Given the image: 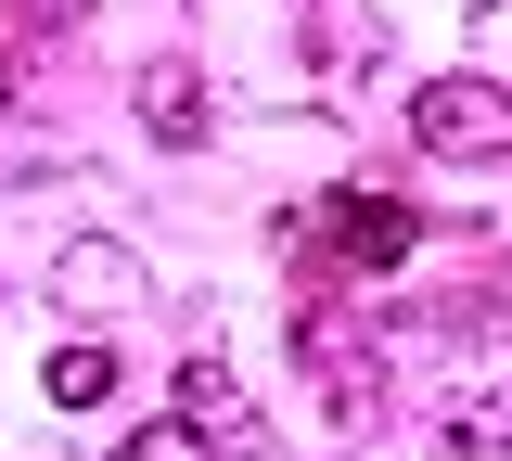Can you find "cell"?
<instances>
[{
  "label": "cell",
  "instance_id": "cell-1",
  "mask_svg": "<svg viewBox=\"0 0 512 461\" xmlns=\"http://www.w3.org/2000/svg\"><path fill=\"white\" fill-rule=\"evenodd\" d=\"M410 231H423V218H410V193H372V180H359V193H333V205H320V231L295 218V257L333 269V282H372V269L410 257Z\"/></svg>",
  "mask_w": 512,
  "mask_h": 461
},
{
  "label": "cell",
  "instance_id": "cell-2",
  "mask_svg": "<svg viewBox=\"0 0 512 461\" xmlns=\"http://www.w3.org/2000/svg\"><path fill=\"white\" fill-rule=\"evenodd\" d=\"M410 141H423V154H512V90L500 77H436V90H410Z\"/></svg>",
  "mask_w": 512,
  "mask_h": 461
},
{
  "label": "cell",
  "instance_id": "cell-3",
  "mask_svg": "<svg viewBox=\"0 0 512 461\" xmlns=\"http://www.w3.org/2000/svg\"><path fill=\"white\" fill-rule=\"evenodd\" d=\"M141 129H154V141H205V90H192L180 65H154V77H141Z\"/></svg>",
  "mask_w": 512,
  "mask_h": 461
},
{
  "label": "cell",
  "instance_id": "cell-4",
  "mask_svg": "<svg viewBox=\"0 0 512 461\" xmlns=\"http://www.w3.org/2000/svg\"><path fill=\"white\" fill-rule=\"evenodd\" d=\"M52 397H64V410H103V397H116V346H64V359H52Z\"/></svg>",
  "mask_w": 512,
  "mask_h": 461
},
{
  "label": "cell",
  "instance_id": "cell-5",
  "mask_svg": "<svg viewBox=\"0 0 512 461\" xmlns=\"http://www.w3.org/2000/svg\"><path fill=\"white\" fill-rule=\"evenodd\" d=\"M116 461H205V423H192V410H180V423H141Z\"/></svg>",
  "mask_w": 512,
  "mask_h": 461
},
{
  "label": "cell",
  "instance_id": "cell-6",
  "mask_svg": "<svg viewBox=\"0 0 512 461\" xmlns=\"http://www.w3.org/2000/svg\"><path fill=\"white\" fill-rule=\"evenodd\" d=\"M64 295H128V257H103V244H77V257H64Z\"/></svg>",
  "mask_w": 512,
  "mask_h": 461
},
{
  "label": "cell",
  "instance_id": "cell-7",
  "mask_svg": "<svg viewBox=\"0 0 512 461\" xmlns=\"http://www.w3.org/2000/svg\"><path fill=\"white\" fill-rule=\"evenodd\" d=\"M64 13H77V0H13V26H64Z\"/></svg>",
  "mask_w": 512,
  "mask_h": 461
},
{
  "label": "cell",
  "instance_id": "cell-8",
  "mask_svg": "<svg viewBox=\"0 0 512 461\" xmlns=\"http://www.w3.org/2000/svg\"><path fill=\"white\" fill-rule=\"evenodd\" d=\"M0 103H13V52H0Z\"/></svg>",
  "mask_w": 512,
  "mask_h": 461
}]
</instances>
